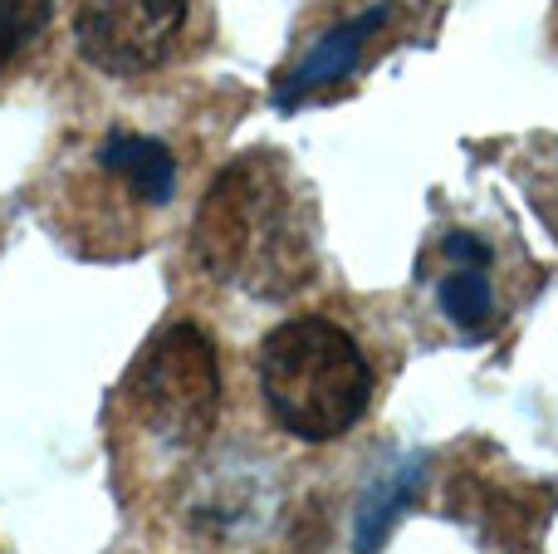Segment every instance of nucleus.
<instances>
[{
    "mask_svg": "<svg viewBox=\"0 0 558 554\" xmlns=\"http://www.w3.org/2000/svg\"><path fill=\"white\" fill-rule=\"evenodd\" d=\"M192 251L211 280L279 304L314 280V202L279 153H241L211 177L192 226Z\"/></svg>",
    "mask_w": 558,
    "mask_h": 554,
    "instance_id": "1",
    "label": "nucleus"
},
{
    "mask_svg": "<svg viewBox=\"0 0 558 554\" xmlns=\"http://www.w3.org/2000/svg\"><path fill=\"white\" fill-rule=\"evenodd\" d=\"M265 408L294 442H338L373 402V363L363 344L328 314H294L260 344Z\"/></svg>",
    "mask_w": 558,
    "mask_h": 554,
    "instance_id": "2",
    "label": "nucleus"
},
{
    "mask_svg": "<svg viewBox=\"0 0 558 554\" xmlns=\"http://www.w3.org/2000/svg\"><path fill=\"white\" fill-rule=\"evenodd\" d=\"M123 408L133 432L167 461H192L221 418V359L192 320H177L147 339L128 369Z\"/></svg>",
    "mask_w": 558,
    "mask_h": 554,
    "instance_id": "3",
    "label": "nucleus"
},
{
    "mask_svg": "<svg viewBox=\"0 0 558 554\" xmlns=\"http://www.w3.org/2000/svg\"><path fill=\"white\" fill-rule=\"evenodd\" d=\"M192 25V0H78L74 45L98 74H153L172 64Z\"/></svg>",
    "mask_w": 558,
    "mask_h": 554,
    "instance_id": "4",
    "label": "nucleus"
},
{
    "mask_svg": "<svg viewBox=\"0 0 558 554\" xmlns=\"http://www.w3.org/2000/svg\"><path fill=\"white\" fill-rule=\"evenodd\" d=\"M495 251L475 231L441 236V275H436V310L461 339H485L500 324L495 304Z\"/></svg>",
    "mask_w": 558,
    "mask_h": 554,
    "instance_id": "5",
    "label": "nucleus"
},
{
    "mask_svg": "<svg viewBox=\"0 0 558 554\" xmlns=\"http://www.w3.org/2000/svg\"><path fill=\"white\" fill-rule=\"evenodd\" d=\"M392 15H397L392 0H377V5L357 10V15L338 20V25H328L324 35L308 45V55L275 84V98L279 104H299V98H314V94H324V88L353 79L357 64L367 59V49H373V39L392 25Z\"/></svg>",
    "mask_w": 558,
    "mask_h": 554,
    "instance_id": "6",
    "label": "nucleus"
},
{
    "mask_svg": "<svg viewBox=\"0 0 558 554\" xmlns=\"http://www.w3.org/2000/svg\"><path fill=\"white\" fill-rule=\"evenodd\" d=\"M98 167L133 196L137 206H167L177 196V157L167 143L143 133H108L98 147Z\"/></svg>",
    "mask_w": 558,
    "mask_h": 554,
    "instance_id": "7",
    "label": "nucleus"
},
{
    "mask_svg": "<svg viewBox=\"0 0 558 554\" xmlns=\"http://www.w3.org/2000/svg\"><path fill=\"white\" fill-rule=\"evenodd\" d=\"M416 486H422V461L383 471V477L367 486V496L357 501V554H377V545H383L387 530L397 526V516L407 510Z\"/></svg>",
    "mask_w": 558,
    "mask_h": 554,
    "instance_id": "8",
    "label": "nucleus"
},
{
    "mask_svg": "<svg viewBox=\"0 0 558 554\" xmlns=\"http://www.w3.org/2000/svg\"><path fill=\"white\" fill-rule=\"evenodd\" d=\"M54 20V0H0V74L35 45Z\"/></svg>",
    "mask_w": 558,
    "mask_h": 554,
    "instance_id": "9",
    "label": "nucleus"
}]
</instances>
